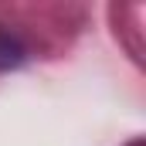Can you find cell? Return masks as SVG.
Returning <instances> with one entry per match:
<instances>
[{"label":"cell","mask_w":146,"mask_h":146,"mask_svg":"<svg viewBox=\"0 0 146 146\" xmlns=\"http://www.w3.org/2000/svg\"><path fill=\"white\" fill-rule=\"evenodd\" d=\"M21 58H24V48H21L14 37L0 34V68H7V65H17Z\"/></svg>","instance_id":"6da1fadb"}]
</instances>
